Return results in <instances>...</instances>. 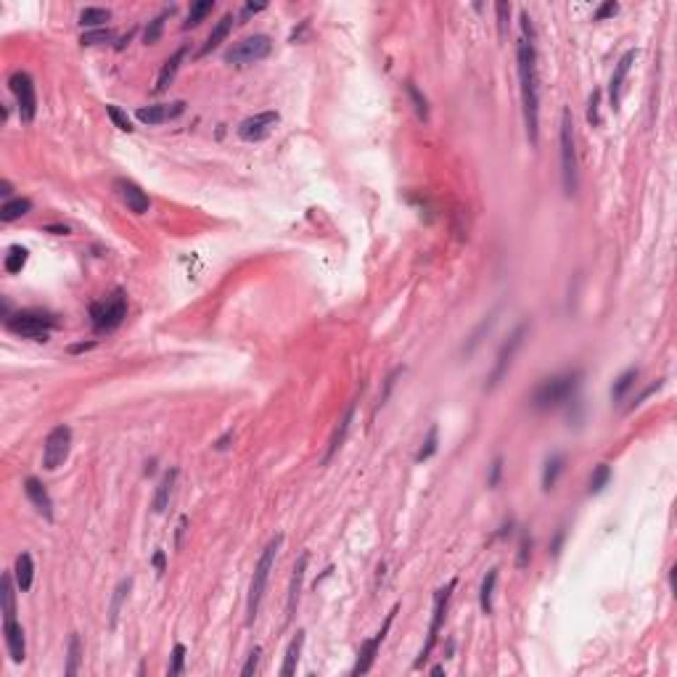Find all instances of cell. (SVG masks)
<instances>
[{"mask_svg":"<svg viewBox=\"0 0 677 677\" xmlns=\"http://www.w3.org/2000/svg\"><path fill=\"white\" fill-rule=\"evenodd\" d=\"M307 564H310V553L304 550L297 564H294V574H291V585H288V601H286V624L294 619L297 614V606H299V593H302V582H304V574H307Z\"/></svg>","mask_w":677,"mask_h":677,"instance_id":"18","label":"cell"},{"mask_svg":"<svg viewBox=\"0 0 677 677\" xmlns=\"http://www.w3.org/2000/svg\"><path fill=\"white\" fill-rule=\"evenodd\" d=\"M500 476H503V458L497 455L490 466V476H487V487H497L500 484Z\"/></svg>","mask_w":677,"mask_h":677,"instance_id":"49","label":"cell"},{"mask_svg":"<svg viewBox=\"0 0 677 677\" xmlns=\"http://www.w3.org/2000/svg\"><path fill=\"white\" fill-rule=\"evenodd\" d=\"M175 482H178V468H169L162 482L156 487V495H154V513H165L169 508V500L175 492Z\"/></svg>","mask_w":677,"mask_h":677,"instance_id":"23","label":"cell"},{"mask_svg":"<svg viewBox=\"0 0 677 677\" xmlns=\"http://www.w3.org/2000/svg\"><path fill=\"white\" fill-rule=\"evenodd\" d=\"M88 315H91V326L95 333L117 331L124 323V317H127V294L122 288H114L104 299L91 302Z\"/></svg>","mask_w":677,"mask_h":677,"instance_id":"5","label":"cell"},{"mask_svg":"<svg viewBox=\"0 0 677 677\" xmlns=\"http://www.w3.org/2000/svg\"><path fill=\"white\" fill-rule=\"evenodd\" d=\"M582 371H569V373H558V376L542 378L537 389L532 391V407L535 410H550V407L564 405L574 391L582 384Z\"/></svg>","mask_w":677,"mask_h":677,"instance_id":"3","label":"cell"},{"mask_svg":"<svg viewBox=\"0 0 677 677\" xmlns=\"http://www.w3.org/2000/svg\"><path fill=\"white\" fill-rule=\"evenodd\" d=\"M564 466H566V458L561 452H553V455L545 458V466H542V492L556 490L558 476L564 474Z\"/></svg>","mask_w":677,"mask_h":677,"instance_id":"24","label":"cell"},{"mask_svg":"<svg viewBox=\"0 0 677 677\" xmlns=\"http://www.w3.org/2000/svg\"><path fill=\"white\" fill-rule=\"evenodd\" d=\"M69 450H72V429L66 423L53 426L43 442V468L46 471L61 468L69 458Z\"/></svg>","mask_w":677,"mask_h":677,"instance_id":"9","label":"cell"},{"mask_svg":"<svg viewBox=\"0 0 677 677\" xmlns=\"http://www.w3.org/2000/svg\"><path fill=\"white\" fill-rule=\"evenodd\" d=\"M183 667H185V646H183V643H175V648H172V662H169V667H167V677L183 675Z\"/></svg>","mask_w":677,"mask_h":677,"instance_id":"43","label":"cell"},{"mask_svg":"<svg viewBox=\"0 0 677 677\" xmlns=\"http://www.w3.org/2000/svg\"><path fill=\"white\" fill-rule=\"evenodd\" d=\"M638 59V50H627L622 59H619L617 69H614V75H611V82H609V104L614 111H619V101H622V82H624V77L630 75L632 64Z\"/></svg>","mask_w":677,"mask_h":677,"instance_id":"19","label":"cell"},{"mask_svg":"<svg viewBox=\"0 0 677 677\" xmlns=\"http://www.w3.org/2000/svg\"><path fill=\"white\" fill-rule=\"evenodd\" d=\"M259 656H262V648L259 646H254V651L249 653V662L243 664V669H241V675L243 677H252L259 669Z\"/></svg>","mask_w":677,"mask_h":677,"instance_id":"48","label":"cell"},{"mask_svg":"<svg viewBox=\"0 0 677 677\" xmlns=\"http://www.w3.org/2000/svg\"><path fill=\"white\" fill-rule=\"evenodd\" d=\"M130 590H133V579L127 577V579H122L120 585L114 587V595H111V603H109V627L114 630L117 627V619H120V611L124 601H127V595H130Z\"/></svg>","mask_w":677,"mask_h":677,"instance_id":"27","label":"cell"},{"mask_svg":"<svg viewBox=\"0 0 677 677\" xmlns=\"http://www.w3.org/2000/svg\"><path fill=\"white\" fill-rule=\"evenodd\" d=\"M397 611H400V606H391V611L387 614V619H384L381 630H378L373 638H368V640H365V643L360 646V651H358V664H355V669H352V675H355V677H360V675H365V672H371V667H373V662H376V656H378V648H381L384 638H387V632H389L391 624H394V617H397Z\"/></svg>","mask_w":677,"mask_h":677,"instance_id":"12","label":"cell"},{"mask_svg":"<svg viewBox=\"0 0 677 677\" xmlns=\"http://www.w3.org/2000/svg\"><path fill=\"white\" fill-rule=\"evenodd\" d=\"M233 24H236V16L233 14H225L217 24H214V30L210 32V37H207V43L201 46V50H198V56H210L212 50L214 48H220L223 43H225V37L230 35V30H233Z\"/></svg>","mask_w":677,"mask_h":677,"instance_id":"21","label":"cell"},{"mask_svg":"<svg viewBox=\"0 0 677 677\" xmlns=\"http://www.w3.org/2000/svg\"><path fill=\"white\" fill-rule=\"evenodd\" d=\"M154 471H156V463H154V461H151V463H146V476H151Z\"/></svg>","mask_w":677,"mask_h":677,"instance_id":"61","label":"cell"},{"mask_svg":"<svg viewBox=\"0 0 677 677\" xmlns=\"http://www.w3.org/2000/svg\"><path fill=\"white\" fill-rule=\"evenodd\" d=\"M259 11H265V3H246V6H243V11H241V16H239V19H241V24L252 14H259Z\"/></svg>","mask_w":677,"mask_h":677,"instance_id":"51","label":"cell"},{"mask_svg":"<svg viewBox=\"0 0 677 677\" xmlns=\"http://www.w3.org/2000/svg\"><path fill=\"white\" fill-rule=\"evenodd\" d=\"M27 257H30V252L24 249V246H19V243H14L11 249H8V254H6V272H11V275H16V272H21V268L27 265Z\"/></svg>","mask_w":677,"mask_h":677,"instance_id":"38","label":"cell"},{"mask_svg":"<svg viewBox=\"0 0 677 677\" xmlns=\"http://www.w3.org/2000/svg\"><path fill=\"white\" fill-rule=\"evenodd\" d=\"M619 14V3L614 0H606L603 6H598V11L593 14V21H603V19H611V16Z\"/></svg>","mask_w":677,"mask_h":677,"instance_id":"47","label":"cell"},{"mask_svg":"<svg viewBox=\"0 0 677 677\" xmlns=\"http://www.w3.org/2000/svg\"><path fill=\"white\" fill-rule=\"evenodd\" d=\"M14 579H16V587H19L21 593H27V590L32 587V579H35V564H32L30 553H19V556H16Z\"/></svg>","mask_w":677,"mask_h":677,"instance_id":"25","label":"cell"},{"mask_svg":"<svg viewBox=\"0 0 677 677\" xmlns=\"http://www.w3.org/2000/svg\"><path fill=\"white\" fill-rule=\"evenodd\" d=\"M80 662H82V640L80 635L72 632L69 635V646H66V667H64V675L75 677L80 672Z\"/></svg>","mask_w":677,"mask_h":677,"instance_id":"31","label":"cell"},{"mask_svg":"<svg viewBox=\"0 0 677 677\" xmlns=\"http://www.w3.org/2000/svg\"><path fill=\"white\" fill-rule=\"evenodd\" d=\"M212 8H214V0H198V3H194L191 11H188V19L183 21V30H194V27H198V24L212 14Z\"/></svg>","mask_w":677,"mask_h":677,"instance_id":"33","label":"cell"},{"mask_svg":"<svg viewBox=\"0 0 677 677\" xmlns=\"http://www.w3.org/2000/svg\"><path fill=\"white\" fill-rule=\"evenodd\" d=\"M3 635H6V648L11 653L16 664L27 659V638H24V627L16 619H3Z\"/></svg>","mask_w":677,"mask_h":677,"instance_id":"17","label":"cell"},{"mask_svg":"<svg viewBox=\"0 0 677 677\" xmlns=\"http://www.w3.org/2000/svg\"><path fill=\"white\" fill-rule=\"evenodd\" d=\"M495 315H497V310H492V313H490V315L484 317L482 323H479V326H476V328L471 331V336H468V342H466V344H463V355H466V358H468V355H474V349H476V346L482 344L484 333H490V331H492V326H495V320H497Z\"/></svg>","mask_w":677,"mask_h":677,"instance_id":"32","label":"cell"},{"mask_svg":"<svg viewBox=\"0 0 677 677\" xmlns=\"http://www.w3.org/2000/svg\"><path fill=\"white\" fill-rule=\"evenodd\" d=\"M24 495H27V500L35 506V511L40 513L43 519L53 521V500H50V495H48L46 484L40 482L37 476H27V479H24Z\"/></svg>","mask_w":677,"mask_h":677,"instance_id":"16","label":"cell"},{"mask_svg":"<svg viewBox=\"0 0 677 677\" xmlns=\"http://www.w3.org/2000/svg\"><path fill=\"white\" fill-rule=\"evenodd\" d=\"M402 373H405V365H397V368H391V373H389V376L384 378V389H381V394H378L376 410H378V407H384V405H387V400H389L391 389H394V384H397V378L402 376Z\"/></svg>","mask_w":677,"mask_h":677,"instance_id":"41","label":"cell"},{"mask_svg":"<svg viewBox=\"0 0 677 677\" xmlns=\"http://www.w3.org/2000/svg\"><path fill=\"white\" fill-rule=\"evenodd\" d=\"M281 122V114L278 111H262V114H254V117H246V120L239 124V138L246 140V143H259L265 138L272 136L275 124Z\"/></svg>","mask_w":677,"mask_h":677,"instance_id":"13","label":"cell"},{"mask_svg":"<svg viewBox=\"0 0 677 677\" xmlns=\"http://www.w3.org/2000/svg\"><path fill=\"white\" fill-rule=\"evenodd\" d=\"M185 53H188V48H178L169 59L165 61V66H162V72H159V77H156V88H154V93H165L169 85H172V80H175V75H178V69H180V64H183V59H185Z\"/></svg>","mask_w":677,"mask_h":677,"instance_id":"22","label":"cell"},{"mask_svg":"<svg viewBox=\"0 0 677 677\" xmlns=\"http://www.w3.org/2000/svg\"><path fill=\"white\" fill-rule=\"evenodd\" d=\"M117 35H114V30H93V32H85L82 37H80V43L82 46H101V43H111Z\"/></svg>","mask_w":677,"mask_h":677,"instance_id":"42","label":"cell"},{"mask_svg":"<svg viewBox=\"0 0 677 677\" xmlns=\"http://www.w3.org/2000/svg\"><path fill=\"white\" fill-rule=\"evenodd\" d=\"M106 114H109V120L114 122V127H120L122 133H133L136 127H133V120L122 111L120 106H114V104H106Z\"/></svg>","mask_w":677,"mask_h":677,"instance_id":"40","label":"cell"},{"mask_svg":"<svg viewBox=\"0 0 677 677\" xmlns=\"http://www.w3.org/2000/svg\"><path fill=\"white\" fill-rule=\"evenodd\" d=\"M561 542H564V529L558 532V535H556V540H553V545H550V550H553V556H558V553H561Z\"/></svg>","mask_w":677,"mask_h":677,"instance_id":"57","label":"cell"},{"mask_svg":"<svg viewBox=\"0 0 677 677\" xmlns=\"http://www.w3.org/2000/svg\"><path fill=\"white\" fill-rule=\"evenodd\" d=\"M272 53V40L268 35H252V37H243L236 46H230L225 50V61L230 66H252L265 61Z\"/></svg>","mask_w":677,"mask_h":677,"instance_id":"8","label":"cell"},{"mask_svg":"<svg viewBox=\"0 0 677 677\" xmlns=\"http://www.w3.org/2000/svg\"><path fill=\"white\" fill-rule=\"evenodd\" d=\"M495 14H497V32H500V37H506V32H508V19H511V3H497Z\"/></svg>","mask_w":677,"mask_h":677,"instance_id":"45","label":"cell"},{"mask_svg":"<svg viewBox=\"0 0 677 677\" xmlns=\"http://www.w3.org/2000/svg\"><path fill=\"white\" fill-rule=\"evenodd\" d=\"M355 410H358V402H352V405L346 407L344 418H342V421H339V426L333 429L331 442H328V450H326V455H323V466H328L333 458H336V452L342 450L346 434H349V429H352V421H355Z\"/></svg>","mask_w":677,"mask_h":677,"instance_id":"20","label":"cell"},{"mask_svg":"<svg viewBox=\"0 0 677 677\" xmlns=\"http://www.w3.org/2000/svg\"><path fill=\"white\" fill-rule=\"evenodd\" d=\"M151 564H154L156 574H165L167 572V556H165V550H156V553H154V558H151Z\"/></svg>","mask_w":677,"mask_h":677,"instance_id":"52","label":"cell"},{"mask_svg":"<svg viewBox=\"0 0 677 677\" xmlns=\"http://www.w3.org/2000/svg\"><path fill=\"white\" fill-rule=\"evenodd\" d=\"M61 326L59 315L48 313V310H19L6 317V328L16 336H24L32 342H48L50 331H56Z\"/></svg>","mask_w":677,"mask_h":677,"instance_id":"4","label":"cell"},{"mask_svg":"<svg viewBox=\"0 0 677 677\" xmlns=\"http://www.w3.org/2000/svg\"><path fill=\"white\" fill-rule=\"evenodd\" d=\"M8 88H11V93H14L21 122L30 124V122L35 120V114H37V93H35L32 77L27 75V72H14L11 80H8Z\"/></svg>","mask_w":677,"mask_h":677,"instance_id":"11","label":"cell"},{"mask_svg":"<svg viewBox=\"0 0 677 677\" xmlns=\"http://www.w3.org/2000/svg\"><path fill=\"white\" fill-rule=\"evenodd\" d=\"M111 19V11L109 8H95V6H88V8H82L80 11V24L82 27H101L104 30V24Z\"/></svg>","mask_w":677,"mask_h":677,"instance_id":"34","label":"cell"},{"mask_svg":"<svg viewBox=\"0 0 677 677\" xmlns=\"http://www.w3.org/2000/svg\"><path fill=\"white\" fill-rule=\"evenodd\" d=\"M405 93H407V98H410V104H413V109H416V117H418L421 122H429V101H426V95L416 88V82H405Z\"/></svg>","mask_w":677,"mask_h":677,"instance_id":"36","label":"cell"},{"mask_svg":"<svg viewBox=\"0 0 677 677\" xmlns=\"http://www.w3.org/2000/svg\"><path fill=\"white\" fill-rule=\"evenodd\" d=\"M185 529H188V516H180V521H178V532H175V545H178V548L183 545V535H185Z\"/></svg>","mask_w":677,"mask_h":677,"instance_id":"55","label":"cell"},{"mask_svg":"<svg viewBox=\"0 0 677 677\" xmlns=\"http://www.w3.org/2000/svg\"><path fill=\"white\" fill-rule=\"evenodd\" d=\"M558 143H561V183H564V194L572 198V196H577V188H579V165H577L574 122L569 109H564V114H561V136H558Z\"/></svg>","mask_w":677,"mask_h":677,"instance_id":"6","label":"cell"},{"mask_svg":"<svg viewBox=\"0 0 677 677\" xmlns=\"http://www.w3.org/2000/svg\"><path fill=\"white\" fill-rule=\"evenodd\" d=\"M130 37H133V32H127V35H124V37H122V40H120V43H117V46H114V48H117V50H122V48H124V46H127V43H130Z\"/></svg>","mask_w":677,"mask_h":677,"instance_id":"59","label":"cell"},{"mask_svg":"<svg viewBox=\"0 0 677 677\" xmlns=\"http://www.w3.org/2000/svg\"><path fill=\"white\" fill-rule=\"evenodd\" d=\"M233 439H236V434H233V432H225V434H223L217 442H214V445H212V447H214L217 452H225L228 447H230V442H233Z\"/></svg>","mask_w":677,"mask_h":677,"instance_id":"53","label":"cell"},{"mask_svg":"<svg viewBox=\"0 0 677 677\" xmlns=\"http://www.w3.org/2000/svg\"><path fill=\"white\" fill-rule=\"evenodd\" d=\"M495 587H497V566H492L490 572L484 574L482 587H479V606H482V614H492L495 609Z\"/></svg>","mask_w":677,"mask_h":677,"instance_id":"26","label":"cell"},{"mask_svg":"<svg viewBox=\"0 0 677 677\" xmlns=\"http://www.w3.org/2000/svg\"><path fill=\"white\" fill-rule=\"evenodd\" d=\"M609 482H611V466L598 463V466L593 468V476H590V484H587V492H590V495H601Z\"/></svg>","mask_w":677,"mask_h":677,"instance_id":"37","label":"cell"},{"mask_svg":"<svg viewBox=\"0 0 677 677\" xmlns=\"http://www.w3.org/2000/svg\"><path fill=\"white\" fill-rule=\"evenodd\" d=\"M172 14H175V6L165 8L162 14L154 16L149 24H146V30H143V43H146V46H154V43H159V40H162V32H165V21Z\"/></svg>","mask_w":677,"mask_h":677,"instance_id":"29","label":"cell"},{"mask_svg":"<svg viewBox=\"0 0 677 677\" xmlns=\"http://www.w3.org/2000/svg\"><path fill=\"white\" fill-rule=\"evenodd\" d=\"M662 387H664V381H656V384H651L648 389H643V394H640V397H635V402H632V405H630V410H635V407H638V405H643V402H646L648 397H651L653 391H659V389H662Z\"/></svg>","mask_w":677,"mask_h":677,"instance_id":"50","label":"cell"},{"mask_svg":"<svg viewBox=\"0 0 677 677\" xmlns=\"http://www.w3.org/2000/svg\"><path fill=\"white\" fill-rule=\"evenodd\" d=\"M281 545H284V535H275V537L265 545L262 556H259V561H257L254 577H252V585H249V598H246V627H252V624L257 622L259 606H262V598H265V587H268V579H270V572H272V566H275V556H278Z\"/></svg>","mask_w":677,"mask_h":677,"instance_id":"2","label":"cell"},{"mask_svg":"<svg viewBox=\"0 0 677 677\" xmlns=\"http://www.w3.org/2000/svg\"><path fill=\"white\" fill-rule=\"evenodd\" d=\"M436 447H439V426H432V429H429V434H426V439H423L421 450L416 452V463L429 461V458L436 452Z\"/></svg>","mask_w":677,"mask_h":677,"instance_id":"39","label":"cell"},{"mask_svg":"<svg viewBox=\"0 0 677 677\" xmlns=\"http://www.w3.org/2000/svg\"><path fill=\"white\" fill-rule=\"evenodd\" d=\"M458 585V579H450L445 587H439L434 595V611H432V624H429V638H426V646H423L421 656L416 659V667H421L429 656H432V651H434L436 640H439V630H442V622L447 617V603H450V595L452 590Z\"/></svg>","mask_w":677,"mask_h":677,"instance_id":"10","label":"cell"},{"mask_svg":"<svg viewBox=\"0 0 677 677\" xmlns=\"http://www.w3.org/2000/svg\"><path fill=\"white\" fill-rule=\"evenodd\" d=\"M183 111H185V101H172V104H154V106H140L136 111V120L156 127V124H165L169 120H178Z\"/></svg>","mask_w":677,"mask_h":677,"instance_id":"15","label":"cell"},{"mask_svg":"<svg viewBox=\"0 0 677 677\" xmlns=\"http://www.w3.org/2000/svg\"><path fill=\"white\" fill-rule=\"evenodd\" d=\"M529 558H532V537L527 532H521V540H519V558H516V566L519 569H527Z\"/></svg>","mask_w":677,"mask_h":677,"instance_id":"44","label":"cell"},{"mask_svg":"<svg viewBox=\"0 0 677 677\" xmlns=\"http://www.w3.org/2000/svg\"><path fill=\"white\" fill-rule=\"evenodd\" d=\"M114 191H117V196L122 198V204L133 212V214H146V212L151 210L149 194H146L138 183L127 180V178H117V180H114Z\"/></svg>","mask_w":677,"mask_h":677,"instance_id":"14","label":"cell"},{"mask_svg":"<svg viewBox=\"0 0 677 677\" xmlns=\"http://www.w3.org/2000/svg\"><path fill=\"white\" fill-rule=\"evenodd\" d=\"M30 212H32V198H8V201L0 207V220H3V223H14V220L30 214Z\"/></svg>","mask_w":677,"mask_h":677,"instance_id":"30","label":"cell"},{"mask_svg":"<svg viewBox=\"0 0 677 677\" xmlns=\"http://www.w3.org/2000/svg\"><path fill=\"white\" fill-rule=\"evenodd\" d=\"M635 381H638V368H627V371L614 381V387H611V400H614V402H622L624 394L635 387Z\"/></svg>","mask_w":677,"mask_h":677,"instance_id":"35","label":"cell"},{"mask_svg":"<svg viewBox=\"0 0 677 677\" xmlns=\"http://www.w3.org/2000/svg\"><path fill=\"white\" fill-rule=\"evenodd\" d=\"M46 233H53V236H66L69 228L66 225H46Z\"/></svg>","mask_w":677,"mask_h":677,"instance_id":"56","label":"cell"},{"mask_svg":"<svg viewBox=\"0 0 677 677\" xmlns=\"http://www.w3.org/2000/svg\"><path fill=\"white\" fill-rule=\"evenodd\" d=\"M0 194L6 196V198H11V194H14V185H11L8 180H3V183H0Z\"/></svg>","mask_w":677,"mask_h":677,"instance_id":"58","label":"cell"},{"mask_svg":"<svg viewBox=\"0 0 677 677\" xmlns=\"http://www.w3.org/2000/svg\"><path fill=\"white\" fill-rule=\"evenodd\" d=\"M304 630H297V635L291 638V643H288V651H286V659H284V667H281V675L284 677H291L297 672V664H299V656H302V648H304Z\"/></svg>","mask_w":677,"mask_h":677,"instance_id":"28","label":"cell"},{"mask_svg":"<svg viewBox=\"0 0 677 677\" xmlns=\"http://www.w3.org/2000/svg\"><path fill=\"white\" fill-rule=\"evenodd\" d=\"M432 675H434V677L445 675V667H442V664H436V667H432Z\"/></svg>","mask_w":677,"mask_h":677,"instance_id":"60","label":"cell"},{"mask_svg":"<svg viewBox=\"0 0 677 677\" xmlns=\"http://www.w3.org/2000/svg\"><path fill=\"white\" fill-rule=\"evenodd\" d=\"M516 64H519V82H521V106H524V124L532 146L540 140V88H537V48H535V30L527 11H521V37L516 43Z\"/></svg>","mask_w":677,"mask_h":677,"instance_id":"1","label":"cell"},{"mask_svg":"<svg viewBox=\"0 0 677 677\" xmlns=\"http://www.w3.org/2000/svg\"><path fill=\"white\" fill-rule=\"evenodd\" d=\"M527 333H529V323H519L516 328H513V333L500 344V349H497V358H495V368H492V373L487 376V384H484V389L487 391H492L503 381V378L508 376V371H511V365H513V358H516V352L521 349V344H524V339H527Z\"/></svg>","mask_w":677,"mask_h":677,"instance_id":"7","label":"cell"},{"mask_svg":"<svg viewBox=\"0 0 677 677\" xmlns=\"http://www.w3.org/2000/svg\"><path fill=\"white\" fill-rule=\"evenodd\" d=\"M95 344H98V342H80V344H72V346H69V355H80V352H91V349H95Z\"/></svg>","mask_w":677,"mask_h":677,"instance_id":"54","label":"cell"},{"mask_svg":"<svg viewBox=\"0 0 677 677\" xmlns=\"http://www.w3.org/2000/svg\"><path fill=\"white\" fill-rule=\"evenodd\" d=\"M598 106H601V91H593V95H590V104H587V122H590L593 127H598V124H601Z\"/></svg>","mask_w":677,"mask_h":677,"instance_id":"46","label":"cell"}]
</instances>
